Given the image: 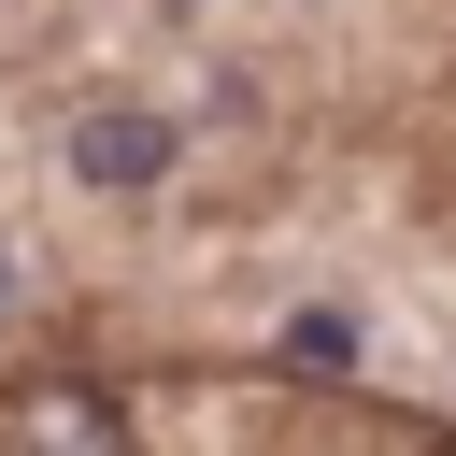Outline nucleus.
<instances>
[{
  "label": "nucleus",
  "mask_w": 456,
  "mask_h": 456,
  "mask_svg": "<svg viewBox=\"0 0 456 456\" xmlns=\"http://www.w3.org/2000/svg\"><path fill=\"white\" fill-rule=\"evenodd\" d=\"M285 356H299V370H356V314H328V299L285 314Z\"/></svg>",
  "instance_id": "f03ea898"
},
{
  "label": "nucleus",
  "mask_w": 456,
  "mask_h": 456,
  "mask_svg": "<svg viewBox=\"0 0 456 456\" xmlns=\"http://www.w3.org/2000/svg\"><path fill=\"white\" fill-rule=\"evenodd\" d=\"M171 142H185V128H171V114H142V100L71 114V171H86V185H114V200H128V185H157V171H171Z\"/></svg>",
  "instance_id": "f257e3e1"
}]
</instances>
